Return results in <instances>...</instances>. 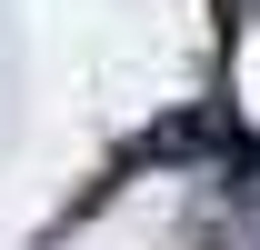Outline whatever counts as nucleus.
I'll return each instance as SVG.
<instances>
[{"label":"nucleus","instance_id":"f257e3e1","mask_svg":"<svg viewBox=\"0 0 260 250\" xmlns=\"http://www.w3.org/2000/svg\"><path fill=\"white\" fill-rule=\"evenodd\" d=\"M220 30H240V20H230V0H220Z\"/></svg>","mask_w":260,"mask_h":250}]
</instances>
